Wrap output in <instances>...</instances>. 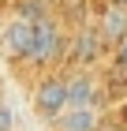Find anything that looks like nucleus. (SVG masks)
<instances>
[{
  "label": "nucleus",
  "mask_w": 127,
  "mask_h": 131,
  "mask_svg": "<svg viewBox=\"0 0 127 131\" xmlns=\"http://www.w3.org/2000/svg\"><path fill=\"white\" fill-rule=\"evenodd\" d=\"M64 49H67V38H64L60 23L52 19V15H41V19L30 23V52H26L30 64H38V68L56 64L60 56H64Z\"/></svg>",
  "instance_id": "f257e3e1"
},
{
  "label": "nucleus",
  "mask_w": 127,
  "mask_h": 131,
  "mask_svg": "<svg viewBox=\"0 0 127 131\" xmlns=\"http://www.w3.org/2000/svg\"><path fill=\"white\" fill-rule=\"evenodd\" d=\"M34 109H38V116H45V120H56L60 112L67 109L64 79H45V82H38V90H34Z\"/></svg>",
  "instance_id": "f03ea898"
},
{
  "label": "nucleus",
  "mask_w": 127,
  "mask_h": 131,
  "mask_svg": "<svg viewBox=\"0 0 127 131\" xmlns=\"http://www.w3.org/2000/svg\"><path fill=\"white\" fill-rule=\"evenodd\" d=\"M0 52L8 56V60H26V52H30V23L26 19H15L0 30Z\"/></svg>",
  "instance_id": "7ed1b4c3"
},
{
  "label": "nucleus",
  "mask_w": 127,
  "mask_h": 131,
  "mask_svg": "<svg viewBox=\"0 0 127 131\" xmlns=\"http://www.w3.org/2000/svg\"><path fill=\"white\" fill-rule=\"evenodd\" d=\"M97 38H101V45H120V41L127 38V8L108 4V8L101 11V19H97Z\"/></svg>",
  "instance_id": "20e7f679"
},
{
  "label": "nucleus",
  "mask_w": 127,
  "mask_h": 131,
  "mask_svg": "<svg viewBox=\"0 0 127 131\" xmlns=\"http://www.w3.org/2000/svg\"><path fill=\"white\" fill-rule=\"evenodd\" d=\"M64 90H67V109H86L97 101V82L86 71H75L71 79H64Z\"/></svg>",
  "instance_id": "39448f33"
},
{
  "label": "nucleus",
  "mask_w": 127,
  "mask_h": 131,
  "mask_svg": "<svg viewBox=\"0 0 127 131\" xmlns=\"http://www.w3.org/2000/svg\"><path fill=\"white\" fill-rule=\"evenodd\" d=\"M101 38H97V30H78L75 34V41H71V56H75V64H94L101 56Z\"/></svg>",
  "instance_id": "423d86ee"
},
{
  "label": "nucleus",
  "mask_w": 127,
  "mask_h": 131,
  "mask_svg": "<svg viewBox=\"0 0 127 131\" xmlns=\"http://www.w3.org/2000/svg\"><path fill=\"white\" fill-rule=\"evenodd\" d=\"M94 127H97V105L60 112V131H94Z\"/></svg>",
  "instance_id": "0eeeda50"
},
{
  "label": "nucleus",
  "mask_w": 127,
  "mask_h": 131,
  "mask_svg": "<svg viewBox=\"0 0 127 131\" xmlns=\"http://www.w3.org/2000/svg\"><path fill=\"white\" fill-rule=\"evenodd\" d=\"M15 127H19V120H15V109L0 101V131H15Z\"/></svg>",
  "instance_id": "6e6552de"
},
{
  "label": "nucleus",
  "mask_w": 127,
  "mask_h": 131,
  "mask_svg": "<svg viewBox=\"0 0 127 131\" xmlns=\"http://www.w3.org/2000/svg\"><path fill=\"white\" fill-rule=\"evenodd\" d=\"M108 4H116V8H127V0H108Z\"/></svg>",
  "instance_id": "1a4fd4ad"
},
{
  "label": "nucleus",
  "mask_w": 127,
  "mask_h": 131,
  "mask_svg": "<svg viewBox=\"0 0 127 131\" xmlns=\"http://www.w3.org/2000/svg\"><path fill=\"white\" fill-rule=\"evenodd\" d=\"M120 45H123V60H127V38H123V41H120Z\"/></svg>",
  "instance_id": "9d476101"
},
{
  "label": "nucleus",
  "mask_w": 127,
  "mask_h": 131,
  "mask_svg": "<svg viewBox=\"0 0 127 131\" xmlns=\"http://www.w3.org/2000/svg\"><path fill=\"white\" fill-rule=\"evenodd\" d=\"M60 4H75V0H60Z\"/></svg>",
  "instance_id": "9b49d317"
}]
</instances>
